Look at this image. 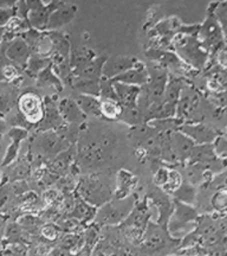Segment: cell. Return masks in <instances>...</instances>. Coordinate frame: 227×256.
Listing matches in <instances>:
<instances>
[{"label": "cell", "instance_id": "6da1fadb", "mask_svg": "<svg viewBox=\"0 0 227 256\" xmlns=\"http://www.w3.org/2000/svg\"><path fill=\"white\" fill-rule=\"evenodd\" d=\"M84 200L94 206H100L103 202L108 200L111 196V188L107 183H103L100 178H90L84 179L79 186Z\"/></svg>", "mask_w": 227, "mask_h": 256}, {"label": "cell", "instance_id": "7a4b0ae2", "mask_svg": "<svg viewBox=\"0 0 227 256\" xmlns=\"http://www.w3.org/2000/svg\"><path fill=\"white\" fill-rule=\"evenodd\" d=\"M20 106V110L23 112V114L26 116V119L30 122H37L38 120L41 118V107L40 102L32 94H26L20 98L19 102Z\"/></svg>", "mask_w": 227, "mask_h": 256}, {"label": "cell", "instance_id": "3957f363", "mask_svg": "<svg viewBox=\"0 0 227 256\" xmlns=\"http://www.w3.org/2000/svg\"><path fill=\"white\" fill-rule=\"evenodd\" d=\"M122 203L120 204H116V206H114V204H107V206H104L102 208V210L98 212V216L97 218L100 222L102 223H117L120 222V220H122L124 217L128 215V212H129V208H126V209H123V206H121Z\"/></svg>", "mask_w": 227, "mask_h": 256}, {"label": "cell", "instance_id": "277c9868", "mask_svg": "<svg viewBox=\"0 0 227 256\" xmlns=\"http://www.w3.org/2000/svg\"><path fill=\"white\" fill-rule=\"evenodd\" d=\"M95 211L91 209L90 206H88L84 202H79V203L76 204L75 206V216L79 220H85L90 218V217L94 216Z\"/></svg>", "mask_w": 227, "mask_h": 256}, {"label": "cell", "instance_id": "5b68a950", "mask_svg": "<svg viewBox=\"0 0 227 256\" xmlns=\"http://www.w3.org/2000/svg\"><path fill=\"white\" fill-rule=\"evenodd\" d=\"M180 184H181V177L179 176L178 172L172 171L168 174V179L164 186L167 191H171V190L173 191V190H177V188L180 186Z\"/></svg>", "mask_w": 227, "mask_h": 256}, {"label": "cell", "instance_id": "8992f818", "mask_svg": "<svg viewBox=\"0 0 227 256\" xmlns=\"http://www.w3.org/2000/svg\"><path fill=\"white\" fill-rule=\"evenodd\" d=\"M102 113H103L107 118H110V119H114V118L117 116V114L120 113V110L114 102L111 101H105L102 104Z\"/></svg>", "mask_w": 227, "mask_h": 256}, {"label": "cell", "instance_id": "52a82bcc", "mask_svg": "<svg viewBox=\"0 0 227 256\" xmlns=\"http://www.w3.org/2000/svg\"><path fill=\"white\" fill-rule=\"evenodd\" d=\"M168 174L169 172L166 171V170H159V171L156 172L155 178H154L155 183L158 185H162V186H164L168 179Z\"/></svg>", "mask_w": 227, "mask_h": 256}, {"label": "cell", "instance_id": "ba28073f", "mask_svg": "<svg viewBox=\"0 0 227 256\" xmlns=\"http://www.w3.org/2000/svg\"><path fill=\"white\" fill-rule=\"evenodd\" d=\"M43 234H44V236H46V238L55 240L57 238V235H58V232H57V229L55 228V226H45V228L43 229Z\"/></svg>", "mask_w": 227, "mask_h": 256}, {"label": "cell", "instance_id": "9c48e42d", "mask_svg": "<svg viewBox=\"0 0 227 256\" xmlns=\"http://www.w3.org/2000/svg\"><path fill=\"white\" fill-rule=\"evenodd\" d=\"M15 74H17V72H15V69L13 68V66H6V68L4 69V75L9 80L13 78L15 76Z\"/></svg>", "mask_w": 227, "mask_h": 256}, {"label": "cell", "instance_id": "30bf717a", "mask_svg": "<svg viewBox=\"0 0 227 256\" xmlns=\"http://www.w3.org/2000/svg\"><path fill=\"white\" fill-rule=\"evenodd\" d=\"M0 37H1V31H0Z\"/></svg>", "mask_w": 227, "mask_h": 256}]
</instances>
